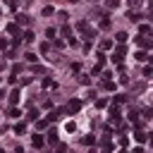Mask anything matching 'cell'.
Returning <instances> with one entry per match:
<instances>
[{
	"mask_svg": "<svg viewBox=\"0 0 153 153\" xmlns=\"http://www.w3.org/2000/svg\"><path fill=\"white\" fill-rule=\"evenodd\" d=\"M96 105H98V108H105V105H108V101H105V98H98V101H96Z\"/></svg>",
	"mask_w": 153,
	"mask_h": 153,
	"instance_id": "ac0fdd59",
	"label": "cell"
},
{
	"mask_svg": "<svg viewBox=\"0 0 153 153\" xmlns=\"http://www.w3.org/2000/svg\"><path fill=\"white\" fill-rule=\"evenodd\" d=\"M82 141H84L86 146H93V144H96V137H93V134H86V137H84Z\"/></svg>",
	"mask_w": 153,
	"mask_h": 153,
	"instance_id": "30bf717a",
	"label": "cell"
},
{
	"mask_svg": "<svg viewBox=\"0 0 153 153\" xmlns=\"http://www.w3.org/2000/svg\"><path fill=\"white\" fill-rule=\"evenodd\" d=\"M129 7H141V0H129Z\"/></svg>",
	"mask_w": 153,
	"mask_h": 153,
	"instance_id": "ffe728a7",
	"label": "cell"
},
{
	"mask_svg": "<svg viewBox=\"0 0 153 153\" xmlns=\"http://www.w3.org/2000/svg\"><path fill=\"white\" fill-rule=\"evenodd\" d=\"M122 57H124V46H117V50L112 53V62H117V65H120V62H122Z\"/></svg>",
	"mask_w": 153,
	"mask_h": 153,
	"instance_id": "7a4b0ae2",
	"label": "cell"
},
{
	"mask_svg": "<svg viewBox=\"0 0 153 153\" xmlns=\"http://www.w3.org/2000/svg\"><path fill=\"white\" fill-rule=\"evenodd\" d=\"M19 115H22V112H19L17 108H12V110H10V117H19Z\"/></svg>",
	"mask_w": 153,
	"mask_h": 153,
	"instance_id": "7402d4cb",
	"label": "cell"
},
{
	"mask_svg": "<svg viewBox=\"0 0 153 153\" xmlns=\"http://www.w3.org/2000/svg\"><path fill=\"white\" fill-rule=\"evenodd\" d=\"M139 31H141V34H144V36H148V34H151V31H153V29H151V26H148V24H141V29H139Z\"/></svg>",
	"mask_w": 153,
	"mask_h": 153,
	"instance_id": "e0dca14e",
	"label": "cell"
},
{
	"mask_svg": "<svg viewBox=\"0 0 153 153\" xmlns=\"http://www.w3.org/2000/svg\"><path fill=\"white\" fill-rule=\"evenodd\" d=\"M112 46H115V43L110 41V38H103V41H101V50H110Z\"/></svg>",
	"mask_w": 153,
	"mask_h": 153,
	"instance_id": "ba28073f",
	"label": "cell"
},
{
	"mask_svg": "<svg viewBox=\"0 0 153 153\" xmlns=\"http://www.w3.org/2000/svg\"><path fill=\"white\" fill-rule=\"evenodd\" d=\"M7 31H10L12 36H22V31H19V24H10V26H7Z\"/></svg>",
	"mask_w": 153,
	"mask_h": 153,
	"instance_id": "9c48e42d",
	"label": "cell"
},
{
	"mask_svg": "<svg viewBox=\"0 0 153 153\" xmlns=\"http://www.w3.org/2000/svg\"><path fill=\"white\" fill-rule=\"evenodd\" d=\"M31 141H34V146H36V148H41V146H43V141H46V139H43V137H41V134H34V139H31Z\"/></svg>",
	"mask_w": 153,
	"mask_h": 153,
	"instance_id": "52a82bcc",
	"label": "cell"
},
{
	"mask_svg": "<svg viewBox=\"0 0 153 153\" xmlns=\"http://www.w3.org/2000/svg\"><path fill=\"white\" fill-rule=\"evenodd\" d=\"M134 139H137V141H139V144H144V141H148V134H146V132H141V129H139V132H134Z\"/></svg>",
	"mask_w": 153,
	"mask_h": 153,
	"instance_id": "5b68a950",
	"label": "cell"
},
{
	"mask_svg": "<svg viewBox=\"0 0 153 153\" xmlns=\"http://www.w3.org/2000/svg\"><path fill=\"white\" fill-rule=\"evenodd\" d=\"M129 22H141V14H129Z\"/></svg>",
	"mask_w": 153,
	"mask_h": 153,
	"instance_id": "d6986e66",
	"label": "cell"
},
{
	"mask_svg": "<svg viewBox=\"0 0 153 153\" xmlns=\"http://www.w3.org/2000/svg\"><path fill=\"white\" fill-rule=\"evenodd\" d=\"M10 101H12V103H17V101H19V89H14V91L10 93Z\"/></svg>",
	"mask_w": 153,
	"mask_h": 153,
	"instance_id": "9a60e30c",
	"label": "cell"
},
{
	"mask_svg": "<svg viewBox=\"0 0 153 153\" xmlns=\"http://www.w3.org/2000/svg\"><path fill=\"white\" fill-rule=\"evenodd\" d=\"M53 12H55V10H53V7H43V17H50V14H53Z\"/></svg>",
	"mask_w": 153,
	"mask_h": 153,
	"instance_id": "44dd1931",
	"label": "cell"
},
{
	"mask_svg": "<svg viewBox=\"0 0 153 153\" xmlns=\"http://www.w3.org/2000/svg\"><path fill=\"white\" fill-rule=\"evenodd\" d=\"M120 5V0H108V7H117Z\"/></svg>",
	"mask_w": 153,
	"mask_h": 153,
	"instance_id": "cb8c5ba5",
	"label": "cell"
},
{
	"mask_svg": "<svg viewBox=\"0 0 153 153\" xmlns=\"http://www.w3.org/2000/svg\"><path fill=\"white\" fill-rule=\"evenodd\" d=\"M48 124H50L48 120H36V127H38V129H46Z\"/></svg>",
	"mask_w": 153,
	"mask_h": 153,
	"instance_id": "2e32d148",
	"label": "cell"
},
{
	"mask_svg": "<svg viewBox=\"0 0 153 153\" xmlns=\"http://www.w3.org/2000/svg\"><path fill=\"white\" fill-rule=\"evenodd\" d=\"M79 110H82V101H76V98H72L65 112H69V115H76V112H79Z\"/></svg>",
	"mask_w": 153,
	"mask_h": 153,
	"instance_id": "6da1fadb",
	"label": "cell"
},
{
	"mask_svg": "<svg viewBox=\"0 0 153 153\" xmlns=\"http://www.w3.org/2000/svg\"><path fill=\"white\" fill-rule=\"evenodd\" d=\"M24 129H26L24 122H17V124H14V134H24Z\"/></svg>",
	"mask_w": 153,
	"mask_h": 153,
	"instance_id": "7c38bea8",
	"label": "cell"
},
{
	"mask_svg": "<svg viewBox=\"0 0 153 153\" xmlns=\"http://www.w3.org/2000/svg\"><path fill=\"white\" fill-rule=\"evenodd\" d=\"M7 48V41H5V38H0V50H5Z\"/></svg>",
	"mask_w": 153,
	"mask_h": 153,
	"instance_id": "d4e9b609",
	"label": "cell"
},
{
	"mask_svg": "<svg viewBox=\"0 0 153 153\" xmlns=\"http://www.w3.org/2000/svg\"><path fill=\"white\" fill-rule=\"evenodd\" d=\"M62 112H65V110H60V108H57V110H50L46 120H48V122H55V120H60V115H62Z\"/></svg>",
	"mask_w": 153,
	"mask_h": 153,
	"instance_id": "277c9868",
	"label": "cell"
},
{
	"mask_svg": "<svg viewBox=\"0 0 153 153\" xmlns=\"http://www.w3.org/2000/svg\"><path fill=\"white\" fill-rule=\"evenodd\" d=\"M137 43H139L141 48H146V50H148V48L153 46V43L148 41V36H144V34H139V36H137Z\"/></svg>",
	"mask_w": 153,
	"mask_h": 153,
	"instance_id": "3957f363",
	"label": "cell"
},
{
	"mask_svg": "<svg viewBox=\"0 0 153 153\" xmlns=\"http://www.w3.org/2000/svg\"><path fill=\"white\" fill-rule=\"evenodd\" d=\"M134 153H144V148H134Z\"/></svg>",
	"mask_w": 153,
	"mask_h": 153,
	"instance_id": "83f0119b",
	"label": "cell"
},
{
	"mask_svg": "<svg viewBox=\"0 0 153 153\" xmlns=\"http://www.w3.org/2000/svg\"><path fill=\"white\" fill-rule=\"evenodd\" d=\"M24 41H34V31H26L24 34Z\"/></svg>",
	"mask_w": 153,
	"mask_h": 153,
	"instance_id": "603a6c76",
	"label": "cell"
},
{
	"mask_svg": "<svg viewBox=\"0 0 153 153\" xmlns=\"http://www.w3.org/2000/svg\"><path fill=\"white\" fill-rule=\"evenodd\" d=\"M14 153H24V148H22V146H17V148H14Z\"/></svg>",
	"mask_w": 153,
	"mask_h": 153,
	"instance_id": "4316f807",
	"label": "cell"
},
{
	"mask_svg": "<svg viewBox=\"0 0 153 153\" xmlns=\"http://www.w3.org/2000/svg\"><path fill=\"white\" fill-rule=\"evenodd\" d=\"M48 141H50V144H57V132H55V129L48 132Z\"/></svg>",
	"mask_w": 153,
	"mask_h": 153,
	"instance_id": "4fadbf2b",
	"label": "cell"
},
{
	"mask_svg": "<svg viewBox=\"0 0 153 153\" xmlns=\"http://www.w3.org/2000/svg\"><path fill=\"white\" fill-rule=\"evenodd\" d=\"M7 5H10V7H12V10H14V7H17V3H14V0H7Z\"/></svg>",
	"mask_w": 153,
	"mask_h": 153,
	"instance_id": "484cf974",
	"label": "cell"
},
{
	"mask_svg": "<svg viewBox=\"0 0 153 153\" xmlns=\"http://www.w3.org/2000/svg\"><path fill=\"white\" fill-rule=\"evenodd\" d=\"M17 24H24V26H26V24H29V17H26V14H17Z\"/></svg>",
	"mask_w": 153,
	"mask_h": 153,
	"instance_id": "5bb4252c",
	"label": "cell"
},
{
	"mask_svg": "<svg viewBox=\"0 0 153 153\" xmlns=\"http://www.w3.org/2000/svg\"><path fill=\"white\" fill-rule=\"evenodd\" d=\"M127 38H129V36H127L124 31H117V34H115V41H117L120 46H124V43H127Z\"/></svg>",
	"mask_w": 153,
	"mask_h": 153,
	"instance_id": "8992f818",
	"label": "cell"
},
{
	"mask_svg": "<svg viewBox=\"0 0 153 153\" xmlns=\"http://www.w3.org/2000/svg\"><path fill=\"white\" fill-rule=\"evenodd\" d=\"M120 153H127V151H120Z\"/></svg>",
	"mask_w": 153,
	"mask_h": 153,
	"instance_id": "f1b7e54d",
	"label": "cell"
},
{
	"mask_svg": "<svg viewBox=\"0 0 153 153\" xmlns=\"http://www.w3.org/2000/svg\"><path fill=\"white\" fill-rule=\"evenodd\" d=\"M0 153H5V151H0Z\"/></svg>",
	"mask_w": 153,
	"mask_h": 153,
	"instance_id": "f546056e",
	"label": "cell"
},
{
	"mask_svg": "<svg viewBox=\"0 0 153 153\" xmlns=\"http://www.w3.org/2000/svg\"><path fill=\"white\" fill-rule=\"evenodd\" d=\"M134 60H139V62H144V60H148V55H146V50H139L137 55H134Z\"/></svg>",
	"mask_w": 153,
	"mask_h": 153,
	"instance_id": "8fae6325",
	"label": "cell"
}]
</instances>
